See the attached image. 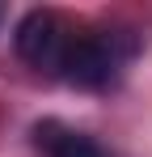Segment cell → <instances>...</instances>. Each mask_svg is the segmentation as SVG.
<instances>
[{"instance_id":"obj_1","label":"cell","mask_w":152,"mask_h":157,"mask_svg":"<svg viewBox=\"0 0 152 157\" xmlns=\"http://www.w3.org/2000/svg\"><path fill=\"white\" fill-rule=\"evenodd\" d=\"M139 51V38L131 30L118 26H80V38H76L72 55L63 64V77L76 89H110L114 81L123 77V68L135 59Z\"/></svg>"},{"instance_id":"obj_2","label":"cell","mask_w":152,"mask_h":157,"mask_svg":"<svg viewBox=\"0 0 152 157\" xmlns=\"http://www.w3.org/2000/svg\"><path fill=\"white\" fill-rule=\"evenodd\" d=\"M80 26L85 21H72L59 9H30L17 21V55L34 72L63 77V64L72 55L76 38H80Z\"/></svg>"},{"instance_id":"obj_3","label":"cell","mask_w":152,"mask_h":157,"mask_svg":"<svg viewBox=\"0 0 152 157\" xmlns=\"http://www.w3.org/2000/svg\"><path fill=\"white\" fill-rule=\"evenodd\" d=\"M34 149H38L42 157H106L93 136L68 128V123H59V119L34 123Z\"/></svg>"}]
</instances>
